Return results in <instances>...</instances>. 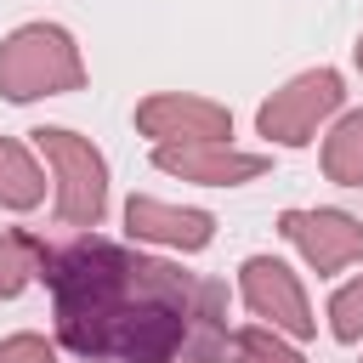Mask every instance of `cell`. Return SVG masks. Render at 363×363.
<instances>
[{"mask_svg": "<svg viewBox=\"0 0 363 363\" xmlns=\"http://www.w3.org/2000/svg\"><path fill=\"white\" fill-rule=\"evenodd\" d=\"M40 159L51 164V182H57V221L62 227H102L108 216V159L91 147V136H74L62 125H40L28 130Z\"/></svg>", "mask_w": 363, "mask_h": 363, "instance_id": "3", "label": "cell"}, {"mask_svg": "<svg viewBox=\"0 0 363 363\" xmlns=\"http://www.w3.org/2000/svg\"><path fill=\"white\" fill-rule=\"evenodd\" d=\"M125 233H130L136 244H164V250L199 255V250L216 238V216H210V210H193V204H164V199L130 193V204H125Z\"/></svg>", "mask_w": 363, "mask_h": 363, "instance_id": "9", "label": "cell"}, {"mask_svg": "<svg viewBox=\"0 0 363 363\" xmlns=\"http://www.w3.org/2000/svg\"><path fill=\"white\" fill-rule=\"evenodd\" d=\"M45 199V170L40 159L17 142V136H0V210H34Z\"/></svg>", "mask_w": 363, "mask_h": 363, "instance_id": "10", "label": "cell"}, {"mask_svg": "<svg viewBox=\"0 0 363 363\" xmlns=\"http://www.w3.org/2000/svg\"><path fill=\"white\" fill-rule=\"evenodd\" d=\"M238 295H244L250 318H261L267 329H278V335H289V340H312V335H318L312 301H306L301 278H295L278 255H244V267H238Z\"/></svg>", "mask_w": 363, "mask_h": 363, "instance_id": "5", "label": "cell"}, {"mask_svg": "<svg viewBox=\"0 0 363 363\" xmlns=\"http://www.w3.org/2000/svg\"><path fill=\"white\" fill-rule=\"evenodd\" d=\"M357 74H363V34H357Z\"/></svg>", "mask_w": 363, "mask_h": 363, "instance_id": "16", "label": "cell"}, {"mask_svg": "<svg viewBox=\"0 0 363 363\" xmlns=\"http://www.w3.org/2000/svg\"><path fill=\"white\" fill-rule=\"evenodd\" d=\"M323 176L335 187H363V108L340 113L335 130L323 136Z\"/></svg>", "mask_w": 363, "mask_h": 363, "instance_id": "11", "label": "cell"}, {"mask_svg": "<svg viewBox=\"0 0 363 363\" xmlns=\"http://www.w3.org/2000/svg\"><path fill=\"white\" fill-rule=\"evenodd\" d=\"M278 233L301 250V261H306L318 278L363 261V221L346 216V210H323V204H318V210H284V216H278Z\"/></svg>", "mask_w": 363, "mask_h": 363, "instance_id": "7", "label": "cell"}, {"mask_svg": "<svg viewBox=\"0 0 363 363\" xmlns=\"http://www.w3.org/2000/svg\"><path fill=\"white\" fill-rule=\"evenodd\" d=\"M136 130L153 147H187V142H227L233 136V113L210 96H187V91H159L147 102H136Z\"/></svg>", "mask_w": 363, "mask_h": 363, "instance_id": "6", "label": "cell"}, {"mask_svg": "<svg viewBox=\"0 0 363 363\" xmlns=\"http://www.w3.org/2000/svg\"><path fill=\"white\" fill-rule=\"evenodd\" d=\"M0 363H57V352H51V340L45 335H6L0 340Z\"/></svg>", "mask_w": 363, "mask_h": 363, "instance_id": "15", "label": "cell"}, {"mask_svg": "<svg viewBox=\"0 0 363 363\" xmlns=\"http://www.w3.org/2000/svg\"><path fill=\"white\" fill-rule=\"evenodd\" d=\"M85 85V57L62 23H23L0 40V96L40 102Z\"/></svg>", "mask_w": 363, "mask_h": 363, "instance_id": "2", "label": "cell"}, {"mask_svg": "<svg viewBox=\"0 0 363 363\" xmlns=\"http://www.w3.org/2000/svg\"><path fill=\"white\" fill-rule=\"evenodd\" d=\"M329 335L340 346H357L363 340V278H352V284H340L329 295Z\"/></svg>", "mask_w": 363, "mask_h": 363, "instance_id": "14", "label": "cell"}, {"mask_svg": "<svg viewBox=\"0 0 363 363\" xmlns=\"http://www.w3.org/2000/svg\"><path fill=\"white\" fill-rule=\"evenodd\" d=\"M153 164L176 182H199V187H244L255 176H267V153H244L233 142H187V147H153Z\"/></svg>", "mask_w": 363, "mask_h": 363, "instance_id": "8", "label": "cell"}, {"mask_svg": "<svg viewBox=\"0 0 363 363\" xmlns=\"http://www.w3.org/2000/svg\"><path fill=\"white\" fill-rule=\"evenodd\" d=\"M340 102H346L340 74L335 68H306V74H295L284 91H272L255 108V130L267 142H278V147H306L318 136V125L329 113H340Z\"/></svg>", "mask_w": 363, "mask_h": 363, "instance_id": "4", "label": "cell"}, {"mask_svg": "<svg viewBox=\"0 0 363 363\" xmlns=\"http://www.w3.org/2000/svg\"><path fill=\"white\" fill-rule=\"evenodd\" d=\"M227 363H306L278 329H267V323H244V329H233V340H227Z\"/></svg>", "mask_w": 363, "mask_h": 363, "instance_id": "13", "label": "cell"}, {"mask_svg": "<svg viewBox=\"0 0 363 363\" xmlns=\"http://www.w3.org/2000/svg\"><path fill=\"white\" fill-rule=\"evenodd\" d=\"M57 340L79 363H227V284L182 272L164 255L79 233L40 238Z\"/></svg>", "mask_w": 363, "mask_h": 363, "instance_id": "1", "label": "cell"}, {"mask_svg": "<svg viewBox=\"0 0 363 363\" xmlns=\"http://www.w3.org/2000/svg\"><path fill=\"white\" fill-rule=\"evenodd\" d=\"M40 272V238L34 233H0V301H17Z\"/></svg>", "mask_w": 363, "mask_h": 363, "instance_id": "12", "label": "cell"}]
</instances>
